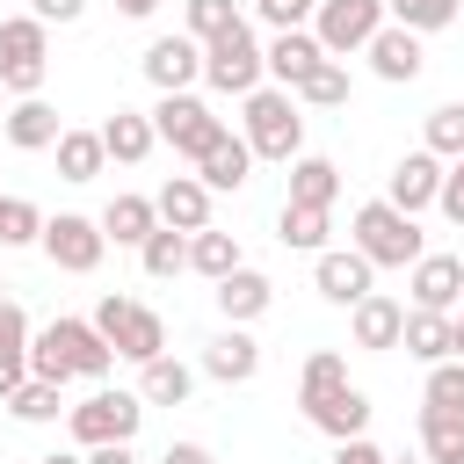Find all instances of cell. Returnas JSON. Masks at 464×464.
I'll return each mask as SVG.
<instances>
[{"instance_id":"obj_24","label":"cell","mask_w":464,"mask_h":464,"mask_svg":"<svg viewBox=\"0 0 464 464\" xmlns=\"http://www.w3.org/2000/svg\"><path fill=\"white\" fill-rule=\"evenodd\" d=\"M102 232H109L116 246H145V239L160 232V203H152V196H109V203H102Z\"/></svg>"},{"instance_id":"obj_21","label":"cell","mask_w":464,"mask_h":464,"mask_svg":"<svg viewBox=\"0 0 464 464\" xmlns=\"http://www.w3.org/2000/svg\"><path fill=\"white\" fill-rule=\"evenodd\" d=\"M0 130H7V145H14V152H51V145L65 138V123H58V109H51L44 94H22V102L7 109V123H0Z\"/></svg>"},{"instance_id":"obj_22","label":"cell","mask_w":464,"mask_h":464,"mask_svg":"<svg viewBox=\"0 0 464 464\" xmlns=\"http://www.w3.org/2000/svg\"><path fill=\"white\" fill-rule=\"evenodd\" d=\"M210 297H218V312H225V326H246V319H261V312H268V297H276V283H268L261 268H246V261H239L232 276H218V290H210Z\"/></svg>"},{"instance_id":"obj_38","label":"cell","mask_w":464,"mask_h":464,"mask_svg":"<svg viewBox=\"0 0 464 464\" xmlns=\"http://www.w3.org/2000/svg\"><path fill=\"white\" fill-rule=\"evenodd\" d=\"M384 7H392V22H406V29L435 36V29H450V22H457V7H464V0H384Z\"/></svg>"},{"instance_id":"obj_51","label":"cell","mask_w":464,"mask_h":464,"mask_svg":"<svg viewBox=\"0 0 464 464\" xmlns=\"http://www.w3.org/2000/svg\"><path fill=\"white\" fill-rule=\"evenodd\" d=\"M450 334H457V362H464V312H457V319H450Z\"/></svg>"},{"instance_id":"obj_32","label":"cell","mask_w":464,"mask_h":464,"mask_svg":"<svg viewBox=\"0 0 464 464\" xmlns=\"http://www.w3.org/2000/svg\"><path fill=\"white\" fill-rule=\"evenodd\" d=\"M188 268H196V276H210V283H218V276H232V268H239V239H232V232H218V225L188 232Z\"/></svg>"},{"instance_id":"obj_11","label":"cell","mask_w":464,"mask_h":464,"mask_svg":"<svg viewBox=\"0 0 464 464\" xmlns=\"http://www.w3.org/2000/svg\"><path fill=\"white\" fill-rule=\"evenodd\" d=\"M145 80L160 87V94H181V87H196L203 80V44L181 29V36H152L145 44Z\"/></svg>"},{"instance_id":"obj_48","label":"cell","mask_w":464,"mask_h":464,"mask_svg":"<svg viewBox=\"0 0 464 464\" xmlns=\"http://www.w3.org/2000/svg\"><path fill=\"white\" fill-rule=\"evenodd\" d=\"M160 464H218V457H210L203 442H167V457H160Z\"/></svg>"},{"instance_id":"obj_3","label":"cell","mask_w":464,"mask_h":464,"mask_svg":"<svg viewBox=\"0 0 464 464\" xmlns=\"http://www.w3.org/2000/svg\"><path fill=\"white\" fill-rule=\"evenodd\" d=\"M355 254H370V268H413L428 246H420L413 210H399L392 196H377V203L355 210Z\"/></svg>"},{"instance_id":"obj_47","label":"cell","mask_w":464,"mask_h":464,"mask_svg":"<svg viewBox=\"0 0 464 464\" xmlns=\"http://www.w3.org/2000/svg\"><path fill=\"white\" fill-rule=\"evenodd\" d=\"M29 14H36V22H80L87 0H29Z\"/></svg>"},{"instance_id":"obj_1","label":"cell","mask_w":464,"mask_h":464,"mask_svg":"<svg viewBox=\"0 0 464 464\" xmlns=\"http://www.w3.org/2000/svg\"><path fill=\"white\" fill-rule=\"evenodd\" d=\"M109 370H116V348L102 341L94 319H51V326L29 341V377L72 384V377H109Z\"/></svg>"},{"instance_id":"obj_46","label":"cell","mask_w":464,"mask_h":464,"mask_svg":"<svg viewBox=\"0 0 464 464\" xmlns=\"http://www.w3.org/2000/svg\"><path fill=\"white\" fill-rule=\"evenodd\" d=\"M22 384H29V355H0V406H7Z\"/></svg>"},{"instance_id":"obj_15","label":"cell","mask_w":464,"mask_h":464,"mask_svg":"<svg viewBox=\"0 0 464 464\" xmlns=\"http://www.w3.org/2000/svg\"><path fill=\"white\" fill-rule=\"evenodd\" d=\"M348 334H355V348L384 355V348H399V334H406V304L384 297V290H370L362 304H348Z\"/></svg>"},{"instance_id":"obj_16","label":"cell","mask_w":464,"mask_h":464,"mask_svg":"<svg viewBox=\"0 0 464 464\" xmlns=\"http://www.w3.org/2000/svg\"><path fill=\"white\" fill-rule=\"evenodd\" d=\"M304 406V420L319 428V435H334V442H348V435H370V399L355 392V384H341V392H319V399H297Z\"/></svg>"},{"instance_id":"obj_14","label":"cell","mask_w":464,"mask_h":464,"mask_svg":"<svg viewBox=\"0 0 464 464\" xmlns=\"http://www.w3.org/2000/svg\"><path fill=\"white\" fill-rule=\"evenodd\" d=\"M442 174H450V160H435V152L420 145V152H406V160L392 167V181H384V196H392L399 210H413V218H420V210H428V203L442 196Z\"/></svg>"},{"instance_id":"obj_12","label":"cell","mask_w":464,"mask_h":464,"mask_svg":"<svg viewBox=\"0 0 464 464\" xmlns=\"http://www.w3.org/2000/svg\"><path fill=\"white\" fill-rule=\"evenodd\" d=\"M377 268H370V254H355V246H326L319 261H312V283H319V297L326 304H362L377 283H370Z\"/></svg>"},{"instance_id":"obj_50","label":"cell","mask_w":464,"mask_h":464,"mask_svg":"<svg viewBox=\"0 0 464 464\" xmlns=\"http://www.w3.org/2000/svg\"><path fill=\"white\" fill-rule=\"evenodd\" d=\"M116 7H123V14H130V22H145V14H152V7H160V0H116Z\"/></svg>"},{"instance_id":"obj_43","label":"cell","mask_w":464,"mask_h":464,"mask_svg":"<svg viewBox=\"0 0 464 464\" xmlns=\"http://www.w3.org/2000/svg\"><path fill=\"white\" fill-rule=\"evenodd\" d=\"M254 14H261L268 29H304V22L319 14V0H254Z\"/></svg>"},{"instance_id":"obj_4","label":"cell","mask_w":464,"mask_h":464,"mask_svg":"<svg viewBox=\"0 0 464 464\" xmlns=\"http://www.w3.org/2000/svg\"><path fill=\"white\" fill-rule=\"evenodd\" d=\"M203 80H210V94H239V102L268 80V51L254 44L246 14H239L225 36H210V44H203Z\"/></svg>"},{"instance_id":"obj_28","label":"cell","mask_w":464,"mask_h":464,"mask_svg":"<svg viewBox=\"0 0 464 464\" xmlns=\"http://www.w3.org/2000/svg\"><path fill=\"white\" fill-rule=\"evenodd\" d=\"M188 392H196V370L188 362H174V355L138 362V399L145 406H188Z\"/></svg>"},{"instance_id":"obj_34","label":"cell","mask_w":464,"mask_h":464,"mask_svg":"<svg viewBox=\"0 0 464 464\" xmlns=\"http://www.w3.org/2000/svg\"><path fill=\"white\" fill-rule=\"evenodd\" d=\"M138 261H145V276L152 283H167V276H181L188 268V232H174V225H160L145 246H138Z\"/></svg>"},{"instance_id":"obj_7","label":"cell","mask_w":464,"mask_h":464,"mask_svg":"<svg viewBox=\"0 0 464 464\" xmlns=\"http://www.w3.org/2000/svg\"><path fill=\"white\" fill-rule=\"evenodd\" d=\"M44 72H51V22H36V14H7V22H0V87L36 94Z\"/></svg>"},{"instance_id":"obj_41","label":"cell","mask_w":464,"mask_h":464,"mask_svg":"<svg viewBox=\"0 0 464 464\" xmlns=\"http://www.w3.org/2000/svg\"><path fill=\"white\" fill-rule=\"evenodd\" d=\"M420 406L464 413V362H457V355H450V362H428V392H420Z\"/></svg>"},{"instance_id":"obj_17","label":"cell","mask_w":464,"mask_h":464,"mask_svg":"<svg viewBox=\"0 0 464 464\" xmlns=\"http://www.w3.org/2000/svg\"><path fill=\"white\" fill-rule=\"evenodd\" d=\"M152 203H160V225H174V232H203L210 225V181L203 174H167Z\"/></svg>"},{"instance_id":"obj_25","label":"cell","mask_w":464,"mask_h":464,"mask_svg":"<svg viewBox=\"0 0 464 464\" xmlns=\"http://www.w3.org/2000/svg\"><path fill=\"white\" fill-rule=\"evenodd\" d=\"M399 348H406L413 362H450V355H457L450 312H420V304H406V334H399Z\"/></svg>"},{"instance_id":"obj_18","label":"cell","mask_w":464,"mask_h":464,"mask_svg":"<svg viewBox=\"0 0 464 464\" xmlns=\"http://www.w3.org/2000/svg\"><path fill=\"white\" fill-rule=\"evenodd\" d=\"M406 290H413L420 312H450V304H464V261L457 254H420Z\"/></svg>"},{"instance_id":"obj_44","label":"cell","mask_w":464,"mask_h":464,"mask_svg":"<svg viewBox=\"0 0 464 464\" xmlns=\"http://www.w3.org/2000/svg\"><path fill=\"white\" fill-rule=\"evenodd\" d=\"M435 210H442L450 225H464V160H450V174H442V196H435Z\"/></svg>"},{"instance_id":"obj_45","label":"cell","mask_w":464,"mask_h":464,"mask_svg":"<svg viewBox=\"0 0 464 464\" xmlns=\"http://www.w3.org/2000/svg\"><path fill=\"white\" fill-rule=\"evenodd\" d=\"M334 464H392L370 435H348V442H334Z\"/></svg>"},{"instance_id":"obj_39","label":"cell","mask_w":464,"mask_h":464,"mask_svg":"<svg viewBox=\"0 0 464 464\" xmlns=\"http://www.w3.org/2000/svg\"><path fill=\"white\" fill-rule=\"evenodd\" d=\"M341 384H348V362H341L334 348L304 355V370H297V399H319V392H341Z\"/></svg>"},{"instance_id":"obj_31","label":"cell","mask_w":464,"mask_h":464,"mask_svg":"<svg viewBox=\"0 0 464 464\" xmlns=\"http://www.w3.org/2000/svg\"><path fill=\"white\" fill-rule=\"evenodd\" d=\"M276 239L297 246V254H326V210H312V203H283V210H276Z\"/></svg>"},{"instance_id":"obj_53","label":"cell","mask_w":464,"mask_h":464,"mask_svg":"<svg viewBox=\"0 0 464 464\" xmlns=\"http://www.w3.org/2000/svg\"><path fill=\"white\" fill-rule=\"evenodd\" d=\"M413 464H428V457H413Z\"/></svg>"},{"instance_id":"obj_52","label":"cell","mask_w":464,"mask_h":464,"mask_svg":"<svg viewBox=\"0 0 464 464\" xmlns=\"http://www.w3.org/2000/svg\"><path fill=\"white\" fill-rule=\"evenodd\" d=\"M36 464H87V457H36Z\"/></svg>"},{"instance_id":"obj_40","label":"cell","mask_w":464,"mask_h":464,"mask_svg":"<svg viewBox=\"0 0 464 464\" xmlns=\"http://www.w3.org/2000/svg\"><path fill=\"white\" fill-rule=\"evenodd\" d=\"M181 22H188L196 44H210V36H225V29L239 22V7H232V0H181Z\"/></svg>"},{"instance_id":"obj_20","label":"cell","mask_w":464,"mask_h":464,"mask_svg":"<svg viewBox=\"0 0 464 464\" xmlns=\"http://www.w3.org/2000/svg\"><path fill=\"white\" fill-rule=\"evenodd\" d=\"M326 65V44L312 36V29H276V44H268V80L276 87H297V80H312Z\"/></svg>"},{"instance_id":"obj_36","label":"cell","mask_w":464,"mask_h":464,"mask_svg":"<svg viewBox=\"0 0 464 464\" xmlns=\"http://www.w3.org/2000/svg\"><path fill=\"white\" fill-rule=\"evenodd\" d=\"M290 94H297L304 109H341V102H348V65H341V58H326V65H319L312 80H297Z\"/></svg>"},{"instance_id":"obj_8","label":"cell","mask_w":464,"mask_h":464,"mask_svg":"<svg viewBox=\"0 0 464 464\" xmlns=\"http://www.w3.org/2000/svg\"><path fill=\"white\" fill-rule=\"evenodd\" d=\"M138 420H145V399H138V392H109V384L65 413V428H72V442H80V450L130 442V435H138Z\"/></svg>"},{"instance_id":"obj_10","label":"cell","mask_w":464,"mask_h":464,"mask_svg":"<svg viewBox=\"0 0 464 464\" xmlns=\"http://www.w3.org/2000/svg\"><path fill=\"white\" fill-rule=\"evenodd\" d=\"M392 22L384 0H319L312 14V36L326 44V58H348V51H370V36Z\"/></svg>"},{"instance_id":"obj_5","label":"cell","mask_w":464,"mask_h":464,"mask_svg":"<svg viewBox=\"0 0 464 464\" xmlns=\"http://www.w3.org/2000/svg\"><path fill=\"white\" fill-rule=\"evenodd\" d=\"M94 326H102V341L123 355V362H152V355H167V319L152 312V304H138V297H102L94 304Z\"/></svg>"},{"instance_id":"obj_49","label":"cell","mask_w":464,"mask_h":464,"mask_svg":"<svg viewBox=\"0 0 464 464\" xmlns=\"http://www.w3.org/2000/svg\"><path fill=\"white\" fill-rule=\"evenodd\" d=\"M87 464H138V450L130 442H102V450H87Z\"/></svg>"},{"instance_id":"obj_27","label":"cell","mask_w":464,"mask_h":464,"mask_svg":"<svg viewBox=\"0 0 464 464\" xmlns=\"http://www.w3.org/2000/svg\"><path fill=\"white\" fill-rule=\"evenodd\" d=\"M334 196H341V167H334V160H319V152H297V160H290V196H283V203L334 210Z\"/></svg>"},{"instance_id":"obj_35","label":"cell","mask_w":464,"mask_h":464,"mask_svg":"<svg viewBox=\"0 0 464 464\" xmlns=\"http://www.w3.org/2000/svg\"><path fill=\"white\" fill-rule=\"evenodd\" d=\"M420 145H428L435 160H464V102H442V109H428V130H420Z\"/></svg>"},{"instance_id":"obj_42","label":"cell","mask_w":464,"mask_h":464,"mask_svg":"<svg viewBox=\"0 0 464 464\" xmlns=\"http://www.w3.org/2000/svg\"><path fill=\"white\" fill-rule=\"evenodd\" d=\"M29 312L14 304V297H0V355H29Z\"/></svg>"},{"instance_id":"obj_13","label":"cell","mask_w":464,"mask_h":464,"mask_svg":"<svg viewBox=\"0 0 464 464\" xmlns=\"http://www.w3.org/2000/svg\"><path fill=\"white\" fill-rule=\"evenodd\" d=\"M420 65H428V51H420V29H406V22H384V29L370 36V72H377V80L406 87V80H420Z\"/></svg>"},{"instance_id":"obj_37","label":"cell","mask_w":464,"mask_h":464,"mask_svg":"<svg viewBox=\"0 0 464 464\" xmlns=\"http://www.w3.org/2000/svg\"><path fill=\"white\" fill-rule=\"evenodd\" d=\"M44 239V210L29 196H0V246H36Z\"/></svg>"},{"instance_id":"obj_23","label":"cell","mask_w":464,"mask_h":464,"mask_svg":"<svg viewBox=\"0 0 464 464\" xmlns=\"http://www.w3.org/2000/svg\"><path fill=\"white\" fill-rule=\"evenodd\" d=\"M102 145H109V160H116V167H138V160H152L160 130H152V116L116 109V116H102Z\"/></svg>"},{"instance_id":"obj_19","label":"cell","mask_w":464,"mask_h":464,"mask_svg":"<svg viewBox=\"0 0 464 464\" xmlns=\"http://www.w3.org/2000/svg\"><path fill=\"white\" fill-rule=\"evenodd\" d=\"M254 370H261V341H254L246 326H225V334L203 341V377H218V384H246Z\"/></svg>"},{"instance_id":"obj_26","label":"cell","mask_w":464,"mask_h":464,"mask_svg":"<svg viewBox=\"0 0 464 464\" xmlns=\"http://www.w3.org/2000/svg\"><path fill=\"white\" fill-rule=\"evenodd\" d=\"M196 174L210 181V196H225V188H246V174H254V145L225 130V138H218V145L196 160Z\"/></svg>"},{"instance_id":"obj_9","label":"cell","mask_w":464,"mask_h":464,"mask_svg":"<svg viewBox=\"0 0 464 464\" xmlns=\"http://www.w3.org/2000/svg\"><path fill=\"white\" fill-rule=\"evenodd\" d=\"M36 246H44L51 268H65V276H94L102 254H109V232H102V218L58 210V218H44V239H36Z\"/></svg>"},{"instance_id":"obj_29","label":"cell","mask_w":464,"mask_h":464,"mask_svg":"<svg viewBox=\"0 0 464 464\" xmlns=\"http://www.w3.org/2000/svg\"><path fill=\"white\" fill-rule=\"evenodd\" d=\"M420 457L428 464H464V413L420 406Z\"/></svg>"},{"instance_id":"obj_2","label":"cell","mask_w":464,"mask_h":464,"mask_svg":"<svg viewBox=\"0 0 464 464\" xmlns=\"http://www.w3.org/2000/svg\"><path fill=\"white\" fill-rule=\"evenodd\" d=\"M239 138L254 145V160H297L304 152V102L290 94V87H254L246 102H239Z\"/></svg>"},{"instance_id":"obj_33","label":"cell","mask_w":464,"mask_h":464,"mask_svg":"<svg viewBox=\"0 0 464 464\" xmlns=\"http://www.w3.org/2000/svg\"><path fill=\"white\" fill-rule=\"evenodd\" d=\"M7 413H14V420H29V428H44V420H58V413H72V406H65V384H51V377H29V384L7 399Z\"/></svg>"},{"instance_id":"obj_6","label":"cell","mask_w":464,"mask_h":464,"mask_svg":"<svg viewBox=\"0 0 464 464\" xmlns=\"http://www.w3.org/2000/svg\"><path fill=\"white\" fill-rule=\"evenodd\" d=\"M152 130H160V145H174L181 160H203L218 138H225V116L203 102V94H160V109H152Z\"/></svg>"},{"instance_id":"obj_30","label":"cell","mask_w":464,"mask_h":464,"mask_svg":"<svg viewBox=\"0 0 464 464\" xmlns=\"http://www.w3.org/2000/svg\"><path fill=\"white\" fill-rule=\"evenodd\" d=\"M51 152H58V174H65V181H94V174L109 167V145H102V130H65Z\"/></svg>"}]
</instances>
